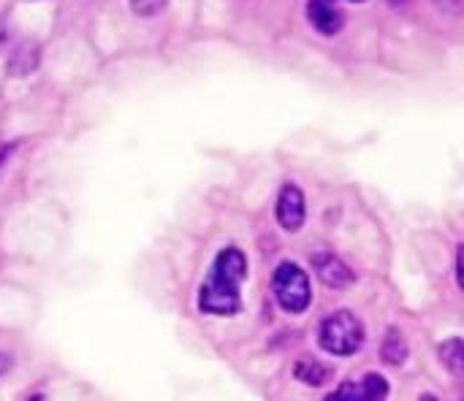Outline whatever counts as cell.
Wrapping results in <instances>:
<instances>
[{"label":"cell","instance_id":"6da1fadb","mask_svg":"<svg viewBox=\"0 0 464 401\" xmlns=\"http://www.w3.org/2000/svg\"><path fill=\"white\" fill-rule=\"evenodd\" d=\"M247 277V258L239 247H223L215 255L212 272L198 291V310L204 315L228 318L237 315L242 307L239 285Z\"/></svg>","mask_w":464,"mask_h":401},{"label":"cell","instance_id":"7a4b0ae2","mask_svg":"<svg viewBox=\"0 0 464 401\" xmlns=\"http://www.w3.org/2000/svg\"><path fill=\"white\" fill-rule=\"evenodd\" d=\"M318 342L332 356H353L364 345V323L353 312L340 310L321 323Z\"/></svg>","mask_w":464,"mask_h":401},{"label":"cell","instance_id":"3957f363","mask_svg":"<svg viewBox=\"0 0 464 401\" xmlns=\"http://www.w3.org/2000/svg\"><path fill=\"white\" fill-rule=\"evenodd\" d=\"M272 291H275V299H277L280 310H285L288 315H302L313 301L307 272L302 266L291 263V261H285V263H280L275 269Z\"/></svg>","mask_w":464,"mask_h":401},{"label":"cell","instance_id":"277c9868","mask_svg":"<svg viewBox=\"0 0 464 401\" xmlns=\"http://www.w3.org/2000/svg\"><path fill=\"white\" fill-rule=\"evenodd\" d=\"M307 209H304V196L294 182H285L280 196H277V223L288 231L296 234L304 225Z\"/></svg>","mask_w":464,"mask_h":401},{"label":"cell","instance_id":"5b68a950","mask_svg":"<svg viewBox=\"0 0 464 401\" xmlns=\"http://www.w3.org/2000/svg\"><path fill=\"white\" fill-rule=\"evenodd\" d=\"M307 22L326 38L340 35V30L345 27V16L334 5V0H307Z\"/></svg>","mask_w":464,"mask_h":401},{"label":"cell","instance_id":"8992f818","mask_svg":"<svg viewBox=\"0 0 464 401\" xmlns=\"http://www.w3.org/2000/svg\"><path fill=\"white\" fill-rule=\"evenodd\" d=\"M313 266L329 288H348L353 282V272L332 253H315Z\"/></svg>","mask_w":464,"mask_h":401},{"label":"cell","instance_id":"52a82bcc","mask_svg":"<svg viewBox=\"0 0 464 401\" xmlns=\"http://www.w3.org/2000/svg\"><path fill=\"white\" fill-rule=\"evenodd\" d=\"M41 62V46L35 41H22L14 46V52L8 54V73L14 79L30 76Z\"/></svg>","mask_w":464,"mask_h":401},{"label":"cell","instance_id":"ba28073f","mask_svg":"<svg viewBox=\"0 0 464 401\" xmlns=\"http://www.w3.org/2000/svg\"><path fill=\"white\" fill-rule=\"evenodd\" d=\"M356 396L359 401H386L389 399V383L383 375H367L359 386H356Z\"/></svg>","mask_w":464,"mask_h":401},{"label":"cell","instance_id":"9c48e42d","mask_svg":"<svg viewBox=\"0 0 464 401\" xmlns=\"http://www.w3.org/2000/svg\"><path fill=\"white\" fill-rule=\"evenodd\" d=\"M440 361L449 367V372L451 375H462V369H464V350H462V339L459 337H454V339H449V342H443L440 345Z\"/></svg>","mask_w":464,"mask_h":401},{"label":"cell","instance_id":"30bf717a","mask_svg":"<svg viewBox=\"0 0 464 401\" xmlns=\"http://www.w3.org/2000/svg\"><path fill=\"white\" fill-rule=\"evenodd\" d=\"M383 358H386V364H394V367H400V364L408 358V345H405L402 334H397L394 329L386 334V342H383Z\"/></svg>","mask_w":464,"mask_h":401},{"label":"cell","instance_id":"8fae6325","mask_svg":"<svg viewBox=\"0 0 464 401\" xmlns=\"http://www.w3.org/2000/svg\"><path fill=\"white\" fill-rule=\"evenodd\" d=\"M296 380H302L307 386H324L329 380V369L315 364V361H299L296 364Z\"/></svg>","mask_w":464,"mask_h":401},{"label":"cell","instance_id":"7c38bea8","mask_svg":"<svg viewBox=\"0 0 464 401\" xmlns=\"http://www.w3.org/2000/svg\"><path fill=\"white\" fill-rule=\"evenodd\" d=\"M169 5V0H130V11L136 16H155Z\"/></svg>","mask_w":464,"mask_h":401},{"label":"cell","instance_id":"4fadbf2b","mask_svg":"<svg viewBox=\"0 0 464 401\" xmlns=\"http://www.w3.org/2000/svg\"><path fill=\"white\" fill-rule=\"evenodd\" d=\"M324 401H359V396H356V383H343L334 394H329Z\"/></svg>","mask_w":464,"mask_h":401},{"label":"cell","instance_id":"5bb4252c","mask_svg":"<svg viewBox=\"0 0 464 401\" xmlns=\"http://www.w3.org/2000/svg\"><path fill=\"white\" fill-rule=\"evenodd\" d=\"M14 147H16V144H0V168L8 163V155L14 152Z\"/></svg>","mask_w":464,"mask_h":401},{"label":"cell","instance_id":"9a60e30c","mask_svg":"<svg viewBox=\"0 0 464 401\" xmlns=\"http://www.w3.org/2000/svg\"><path fill=\"white\" fill-rule=\"evenodd\" d=\"M462 244H459V247H457V282H459V285H462Z\"/></svg>","mask_w":464,"mask_h":401},{"label":"cell","instance_id":"2e32d148","mask_svg":"<svg viewBox=\"0 0 464 401\" xmlns=\"http://www.w3.org/2000/svg\"><path fill=\"white\" fill-rule=\"evenodd\" d=\"M5 41H8V27H5V22L0 19V49L5 46Z\"/></svg>","mask_w":464,"mask_h":401},{"label":"cell","instance_id":"e0dca14e","mask_svg":"<svg viewBox=\"0 0 464 401\" xmlns=\"http://www.w3.org/2000/svg\"><path fill=\"white\" fill-rule=\"evenodd\" d=\"M8 367H11V361H8V356H3V353H0V375H3V372H5Z\"/></svg>","mask_w":464,"mask_h":401},{"label":"cell","instance_id":"ac0fdd59","mask_svg":"<svg viewBox=\"0 0 464 401\" xmlns=\"http://www.w3.org/2000/svg\"><path fill=\"white\" fill-rule=\"evenodd\" d=\"M419 401H438V399H435V396H421Z\"/></svg>","mask_w":464,"mask_h":401},{"label":"cell","instance_id":"d6986e66","mask_svg":"<svg viewBox=\"0 0 464 401\" xmlns=\"http://www.w3.org/2000/svg\"><path fill=\"white\" fill-rule=\"evenodd\" d=\"M30 401H44V399H41V396H35V399H30Z\"/></svg>","mask_w":464,"mask_h":401},{"label":"cell","instance_id":"ffe728a7","mask_svg":"<svg viewBox=\"0 0 464 401\" xmlns=\"http://www.w3.org/2000/svg\"><path fill=\"white\" fill-rule=\"evenodd\" d=\"M351 3H364V0H351Z\"/></svg>","mask_w":464,"mask_h":401}]
</instances>
